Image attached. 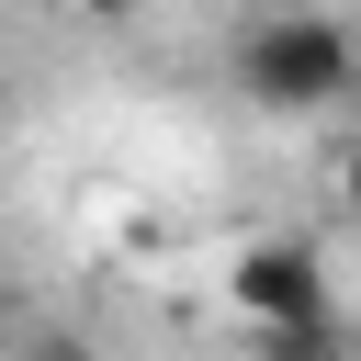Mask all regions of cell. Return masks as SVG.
Wrapping results in <instances>:
<instances>
[{"label": "cell", "instance_id": "1", "mask_svg": "<svg viewBox=\"0 0 361 361\" xmlns=\"http://www.w3.org/2000/svg\"><path fill=\"white\" fill-rule=\"evenodd\" d=\"M237 79L271 113H327V102H350V34L327 11H271V23H248Z\"/></svg>", "mask_w": 361, "mask_h": 361}, {"label": "cell", "instance_id": "2", "mask_svg": "<svg viewBox=\"0 0 361 361\" xmlns=\"http://www.w3.org/2000/svg\"><path fill=\"white\" fill-rule=\"evenodd\" d=\"M237 305H248V327H282V316H327L338 293L305 237H259V248H237Z\"/></svg>", "mask_w": 361, "mask_h": 361}, {"label": "cell", "instance_id": "3", "mask_svg": "<svg viewBox=\"0 0 361 361\" xmlns=\"http://www.w3.org/2000/svg\"><path fill=\"white\" fill-rule=\"evenodd\" d=\"M259 361H361V327L327 305V316H282V327H259Z\"/></svg>", "mask_w": 361, "mask_h": 361}, {"label": "cell", "instance_id": "4", "mask_svg": "<svg viewBox=\"0 0 361 361\" xmlns=\"http://www.w3.org/2000/svg\"><path fill=\"white\" fill-rule=\"evenodd\" d=\"M338 203H350V226H361V147H350V169H338Z\"/></svg>", "mask_w": 361, "mask_h": 361}, {"label": "cell", "instance_id": "5", "mask_svg": "<svg viewBox=\"0 0 361 361\" xmlns=\"http://www.w3.org/2000/svg\"><path fill=\"white\" fill-rule=\"evenodd\" d=\"M79 11H102V23H124V11H147V0H79Z\"/></svg>", "mask_w": 361, "mask_h": 361}, {"label": "cell", "instance_id": "6", "mask_svg": "<svg viewBox=\"0 0 361 361\" xmlns=\"http://www.w3.org/2000/svg\"><path fill=\"white\" fill-rule=\"evenodd\" d=\"M350 102H361V34H350Z\"/></svg>", "mask_w": 361, "mask_h": 361}, {"label": "cell", "instance_id": "7", "mask_svg": "<svg viewBox=\"0 0 361 361\" xmlns=\"http://www.w3.org/2000/svg\"><path fill=\"white\" fill-rule=\"evenodd\" d=\"M0 327H11V282H0Z\"/></svg>", "mask_w": 361, "mask_h": 361}]
</instances>
